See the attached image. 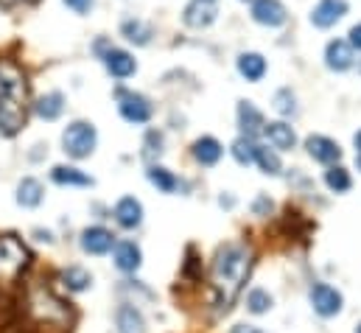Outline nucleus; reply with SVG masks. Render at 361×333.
<instances>
[{
	"mask_svg": "<svg viewBox=\"0 0 361 333\" xmlns=\"http://www.w3.org/2000/svg\"><path fill=\"white\" fill-rule=\"evenodd\" d=\"M271 104H274V109H277L283 118H294V115H297V95H294L288 87L277 90L274 98H271Z\"/></svg>",
	"mask_w": 361,
	"mask_h": 333,
	"instance_id": "7c9ffc66",
	"label": "nucleus"
},
{
	"mask_svg": "<svg viewBox=\"0 0 361 333\" xmlns=\"http://www.w3.org/2000/svg\"><path fill=\"white\" fill-rule=\"evenodd\" d=\"M71 11H76V14H90L92 6H95V0H62Z\"/></svg>",
	"mask_w": 361,
	"mask_h": 333,
	"instance_id": "72a5a7b5",
	"label": "nucleus"
},
{
	"mask_svg": "<svg viewBox=\"0 0 361 333\" xmlns=\"http://www.w3.org/2000/svg\"><path fill=\"white\" fill-rule=\"evenodd\" d=\"M325 185L334 190V193H345V190H350V174H348V168L342 166H331L325 171Z\"/></svg>",
	"mask_w": 361,
	"mask_h": 333,
	"instance_id": "c756f323",
	"label": "nucleus"
},
{
	"mask_svg": "<svg viewBox=\"0 0 361 333\" xmlns=\"http://www.w3.org/2000/svg\"><path fill=\"white\" fill-rule=\"evenodd\" d=\"M95 143H98V132L90 121H73L62 132V149L73 160H87L95 152Z\"/></svg>",
	"mask_w": 361,
	"mask_h": 333,
	"instance_id": "7ed1b4c3",
	"label": "nucleus"
},
{
	"mask_svg": "<svg viewBox=\"0 0 361 333\" xmlns=\"http://www.w3.org/2000/svg\"><path fill=\"white\" fill-rule=\"evenodd\" d=\"M235 68H238V73H241L247 82H252V84H258L264 76H267V59H264L261 54H255V51H244V54H238Z\"/></svg>",
	"mask_w": 361,
	"mask_h": 333,
	"instance_id": "f3484780",
	"label": "nucleus"
},
{
	"mask_svg": "<svg viewBox=\"0 0 361 333\" xmlns=\"http://www.w3.org/2000/svg\"><path fill=\"white\" fill-rule=\"evenodd\" d=\"M353 143H356V155H361V129L356 132V138H353Z\"/></svg>",
	"mask_w": 361,
	"mask_h": 333,
	"instance_id": "58836bf2",
	"label": "nucleus"
},
{
	"mask_svg": "<svg viewBox=\"0 0 361 333\" xmlns=\"http://www.w3.org/2000/svg\"><path fill=\"white\" fill-rule=\"evenodd\" d=\"M25 266H28V250L14 236H3L0 238V283L17 280V274Z\"/></svg>",
	"mask_w": 361,
	"mask_h": 333,
	"instance_id": "39448f33",
	"label": "nucleus"
},
{
	"mask_svg": "<svg viewBox=\"0 0 361 333\" xmlns=\"http://www.w3.org/2000/svg\"><path fill=\"white\" fill-rule=\"evenodd\" d=\"M115 222H118L123 230L140 227V222H143V205H140L135 196H123V199L115 205Z\"/></svg>",
	"mask_w": 361,
	"mask_h": 333,
	"instance_id": "dca6fc26",
	"label": "nucleus"
},
{
	"mask_svg": "<svg viewBox=\"0 0 361 333\" xmlns=\"http://www.w3.org/2000/svg\"><path fill=\"white\" fill-rule=\"evenodd\" d=\"M250 272H252V250L247 244H224L216 252V260H213V269H210L216 314H227L233 308V303L241 294Z\"/></svg>",
	"mask_w": 361,
	"mask_h": 333,
	"instance_id": "f257e3e1",
	"label": "nucleus"
},
{
	"mask_svg": "<svg viewBox=\"0 0 361 333\" xmlns=\"http://www.w3.org/2000/svg\"><path fill=\"white\" fill-rule=\"evenodd\" d=\"M115 95H118V112L123 121H129V123H149L152 121L154 107L146 95L132 92V90H118Z\"/></svg>",
	"mask_w": 361,
	"mask_h": 333,
	"instance_id": "423d86ee",
	"label": "nucleus"
},
{
	"mask_svg": "<svg viewBox=\"0 0 361 333\" xmlns=\"http://www.w3.org/2000/svg\"><path fill=\"white\" fill-rule=\"evenodd\" d=\"M305 149H308V155H311L317 163H322V166H336V163L342 160L339 143L331 140V138H325V135H311V138L305 140Z\"/></svg>",
	"mask_w": 361,
	"mask_h": 333,
	"instance_id": "ddd939ff",
	"label": "nucleus"
},
{
	"mask_svg": "<svg viewBox=\"0 0 361 333\" xmlns=\"http://www.w3.org/2000/svg\"><path fill=\"white\" fill-rule=\"evenodd\" d=\"M115 325H118V333H146V320H143V314H140L135 305H129V303H123V305L118 308Z\"/></svg>",
	"mask_w": 361,
	"mask_h": 333,
	"instance_id": "4be33fe9",
	"label": "nucleus"
},
{
	"mask_svg": "<svg viewBox=\"0 0 361 333\" xmlns=\"http://www.w3.org/2000/svg\"><path fill=\"white\" fill-rule=\"evenodd\" d=\"M348 42L353 45V51H359L361 54V23H356V25L348 31Z\"/></svg>",
	"mask_w": 361,
	"mask_h": 333,
	"instance_id": "f704fd0d",
	"label": "nucleus"
},
{
	"mask_svg": "<svg viewBox=\"0 0 361 333\" xmlns=\"http://www.w3.org/2000/svg\"><path fill=\"white\" fill-rule=\"evenodd\" d=\"M62 283H65L71 291H85V289H90L92 274L87 269H82V266H68V269L62 272Z\"/></svg>",
	"mask_w": 361,
	"mask_h": 333,
	"instance_id": "cd10ccee",
	"label": "nucleus"
},
{
	"mask_svg": "<svg viewBox=\"0 0 361 333\" xmlns=\"http://www.w3.org/2000/svg\"><path fill=\"white\" fill-rule=\"evenodd\" d=\"M143 263V255H140V247L135 241H121L115 244V266L121 272H137Z\"/></svg>",
	"mask_w": 361,
	"mask_h": 333,
	"instance_id": "b1692460",
	"label": "nucleus"
},
{
	"mask_svg": "<svg viewBox=\"0 0 361 333\" xmlns=\"http://www.w3.org/2000/svg\"><path fill=\"white\" fill-rule=\"evenodd\" d=\"M216 0H190L185 8H182V23L188 28H207L216 23Z\"/></svg>",
	"mask_w": 361,
	"mask_h": 333,
	"instance_id": "f8f14e48",
	"label": "nucleus"
},
{
	"mask_svg": "<svg viewBox=\"0 0 361 333\" xmlns=\"http://www.w3.org/2000/svg\"><path fill=\"white\" fill-rule=\"evenodd\" d=\"M356 333H361V322H359V328H356Z\"/></svg>",
	"mask_w": 361,
	"mask_h": 333,
	"instance_id": "a19ab883",
	"label": "nucleus"
},
{
	"mask_svg": "<svg viewBox=\"0 0 361 333\" xmlns=\"http://www.w3.org/2000/svg\"><path fill=\"white\" fill-rule=\"evenodd\" d=\"M121 34H123V40L132 42V45H149L152 37H154V25L146 23V20L129 17V20L121 23Z\"/></svg>",
	"mask_w": 361,
	"mask_h": 333,
	"instance_id": "6ab92c4d",
	"label": "nucleus"
},
{
	"mask_svg": "<svg viewBox=\"0 0 361 333\" xmlns=\"http://www.w3.org/2000/svg\"><path fill=\"white\" fill-rule=\"evenodd\" d=\"M250 14L264 28H283L286 20H288V11H286V6L280 0H252Z\"/></svg>",
	"mask_w": 361,
	"mask_h": 333,
	"instance_id": "0eeeda50",
	"label": "nucleus"
},
{
	"mask_svg": "<svg viewBox=\"0 0 361 333\" xmlns=\"http://www.w3.org/2000/svg\"><path fill=\"white\" fill-rule=\"evenodd\" d=\"M149 182H152L157 190H163V193H174V190L180 188V179H177L169 168H163V166L149 168Z\"/></svg>",
	"mask_w": 361,
	"mask_h": 333,
	"instance_id": "bb28decb",
	"label": "nucleus"
},
{
	"mask_svg": "<svg viewBox=\"0 0 361 333\" xmlns=\"http://www.w3.org/2000/svg\"><path fill=\"white\" fill-rule=\"evenodd\" d=\"M28 308L37 320H42L45 325H65L71 320L68 308L48 291V289H34L28 297Z\"/></svg>",
	"mask_w": 361,
	"mask_h": 333,
	"instance_id": "20e7f679",
	"label": "nucleus"
},
{
	"mask_svg": "<svg viewBox=\"0 0 361 333\" xmlns=\"http://www.w3.org/2000/svg\"><path fill=\"white\" fill-rule=\"evenodd\" d=\"M252 210H255L258 216H267V213L271 210V202L267 199V196H258V199H255V205H252Z\"/></svg>",
	"mask_w": 361,
	"mask_h": 333,
	"instance_id": "c9c22d12",
	"label": "nucleus"
},
{
	"mask_svg": "<svg viewBox=\"0 0 361 333\" xmlns=\"http://www.w3.org/2000/svg\"><path fill=\"white\" fill-rule=\"evenodd\" d=\"M20 3H25V0H0L3 8H14V6H20Z\"/></svg>",
	"mask_w": 361,
	"mask_h": 333,
	"instance_id": "4c0bfd02",
	"label": "nucleus"
},
{
	"mask_svg": "<svg viewBox=\"0 0 361 333\" xmlns=\"http://www.w3.org/2000/svg\"><path fill=\"white\" fill-rule=\"evenodd\" d=\"M221 155H224V146L216 140V138H210V135H204V138H199L196 143H193V160L199 163V166H216L219 160H221Z\"/></svg>",
	"mask_w": 361,
	"mask_h": 333,
	"instance_id": "aec40b11",
	"label": "nucleus"
},
{
	"mask_svg": "<svg viewBox=\"0 0 361 333\" xmlns=\"http://www.w3.org/2000/svg\"><path fill=\"white\" fill-rule=\"evenodd\" d=\"M247 308H250L252 314H267V311L271 308V294L269 291H264V289L250 291V297H247Z\"/></svg>",
	"mask_w": 361,
	"mask_h": 333,
	"instance_id": "2f4dec72",
	"label": "nucleus"
},
{
	"mask_svg": "<svg viewBox=\"0 0 361 333\" xmlns=\"http://www.w3.org/2000/svg\"><path fill=\"white\" fill-rule=\"evenodd\" d=\"M356 65V51L348 40H331L325 45V68L334 73H345Z\"/></svg>",
	"mask_w": 361,
	"mask_h": 333,
	"instance_id": "6e6552de",
	"label": "nucleus"
},
{
	"mask_svg": "<svg viewBox=\"0 0 361 333\" xmlns=\"http://www.w3.org/2000/svg\"><path fill=\"white\" fill-rule=\"evenodd\" d=\"M244 3H247V0H244ZM250 3H252V0H250Z\"/></svg>",
	"mask_w": 361,
	"mask_h": 333,
	"instance_id": "37998d69",
	"label": "nucleus"
},
{
	"mask_svg": "<svg viewBox=\"0 0 361 333\" xmlns=\"http://www.w3.org/2000/svg\"><path fill=\"white\" fill-rule=\"evenodd\" d=\"M255 149H258V143H255L252 138L241 135V138L230 146V155H233V160H235L238 166H252V163H255Z\"/></svg>",
	"mask_w": 361,
	"mask_h": 333,
	"instance_id": "a878e982",
	"label": "nucleus"
},
{
	"mask_svg": "<svg viewBox=\"0 0 361 333\" xmlns=\"http://www.w3.org/2000/svg\"><path fill=\"white\" fill-rule=\"evenodd\" d=\"M356 166H359V171H361V155H356Z\"/></svg>",
	"mask_w": 361,
	"mask_h": 333,
	"instance_id": "ea45409f",
	"label": "nucleus"
},
{
	"mask_svg": "<svg viewBox=\"0 0 361 333\" xmlns=\"http://www.w3.org/2000/svg\"><path fill=\"white\" fill-rule=\"evenodd\" d=\"M101 62H104L106 73L115 76V79H129V76H135V71H137L135 56H132L129 51H123V48H112V45L101 54Z\"/></svg>",
	"mask_w": 361,
	"mask_h": 333,
	"instance_id": "1a4fd4ad",
	"label": "nucleus"
},
{
	"mask_svg": "<svg viewBox=\"0 0 361 333\" xmlns=\"http://www.w3.org/2000/svg\"><path fill=\"white\" fill-rule=\"evenodd\" d=\"M160 152H163V135L160 132H149L146 135V152L143 155L146 157H154V155L160 157Z\"/></svg>",
	"mask_w": 361,
	"mask_h": 333,
	"instance_id": "473e14b6",
	"label": "nucleus"
},
{
	"mask_svg": "<svg viewBox=\"0 0 361 333\" xmlns=\"http://www.w3.org/2000/svg\"><path fill=\"white\" fill-rule=\"evenodd\" d=\"M238 126H241V135L255 140V135H264L267 118L252 101H238Z\"/></svg>",
	"mask_w": 361,
	"mask_h": 333,
	"instance_id": "4468645a",
	"label": "nucleus"
},
{
	"mask_svg": "<svg viewBox=\"0 0 361 333\" xmlns=\"http://www.w3.org/2000/svg\"><path fill=\"white\" fill-rule=\"evenodd\" d=\"M34 112H37L42 121H56V118L65 112V95H62L59 90L39 95L37 104H34Z\"/></svg>",
	"mask_w": 361,
	"mask_h": 333,
	"instance_id": "5701e85b",
	"label": "nucleus"
},
{
	"mask_svg": "<svg viewBox=\"0 0 361 333\" xmlns=\"http://www.w3.org/2000/svg\"><path fill=\"white\" fill-rule=\"evenodd\" d=\"M25 101H28V79L23 68L0 56V132L3 135H17L25 126Z\"/></svg>",
	"mask_w": 361,
	"mask_h": 333,
	"instance_id": "f03ea898",
	"label": "nucleus"
},
{
	"mask_svg": "<svg viewBox=\"0 0 361 333\" xmlns=\"http://www.w3.org/2000/svg\"><path fill=\"white\" fill-rule=\"evenodd\" d=\"M115 247V236L106 227H87L82 233V250L90 255H106Z\"/></svg>",
	"mask_w": 361,
	"mask_h": 333,
	"instance_id": "a211bd4d",
	"label": "nucleus"
},
{
	"mask_svg": "<svg viewBox=\"0 0 361 333\" xmlns=\"http://www.w3.org/2000/svg\"><path fill=\"white\" fill-rule=\"evenodd\" d=\"M348 0H317L311 8V25L314 28H334L348 14Z\"/></svg>",
	"mask_w": 361,
	"mask_h": 333,
	"instance_id": "9b49d317",
	"label": "nucleus"
},
{
	"mask_svg": "<svg viewBox=\"0 0 361 333\" xmlns=\"http://www.w3.org/2000/svg\"><path fill=\"white\" fill-rule=\"evenodd\" d=\"M359 73H361V59H359Z\"/></svg>",
	"mask_w": 361,
	"mask_h": 333,
	"instance_id": "79ce46f5",
	"label": "nucleus"
},
{
	"mask_svg": "<svg viewBox=\"0 0 361 333\" xmlns=\"http://www.w3.org/2000/svg\"><path fill=\"white\" fill-rule=\"evenodd\" d=\"M42 199H45V188L39 179H34V176L20 179V185H17V205L20 207H39Z\"/></svg>",
	"mask_w": 361,
	"mask_h": 333,
	"instance_id": "412c9836",
	"label": "nucleus"
},
{
	"mask_svg": "<svg viewBox=\"0 0 361 333\" xmlns=\"http://www.w3.org/2000/svg\"><path fill=\"white\" fill-rule=\"evenodd\" d=\"M233 333H261V331H258L255 325H235V328H233Z\"/></svg>",
	"mask_w": 361,
	"mask_h": 333,
	"instance_id": "e433bc0d",
	"label": "nucleus"
},
{
	"mask_svg": "<svg viewBox=\"0 0 361 333\" xmlns=\"http://www.w3.org/2000/svg\"><path fill=\"white\" fill-rule=\"evenodd\" d=\"M311 305H314V311H317L319 317H336V314L342 311L345 300H342V294H339L334 286L317 283V286L311 289Z\"/></svg>",
	"mask_w": 361,
	"mask_h": 333,
	"instance_id": "9d476101",
	"label": "nucleus"
},
{
	"mask_svg": "<svg viewBox=\"0 0 361 333\" xmlns=\"http://www.w3.org/2000/svg\"><path fill=\"white\" fill-rule=\"evenodd\" d=\"M264 135H267L271 149H277V152H291L297 146V132L286 121H271V123H267L264 126Z\"/></svg>",
	"mask_w": 361,
	"mask_h": 333,
	"instance_id": "2eb2a0df",
	"label": "nucleus"
},
{
	"mask_svg": "<svg viewBox=\"0 0 361 333\" xmlns=\"http://www.w3.org/2000/svg\"><path fill=\"white\" fill-rule=\"evenodd\" d=\"M255 163H258V168H261L264 174H271V176H277V174L283 171V163H280V155H277V149L258 146V149H255Z\"/></svg>",
	"mask_w": 361,
	"mask_h": 333,
	"instance_id": "c85d7f7f",
	"label": "nucleus"
},
{
	"mask_svg": "<svg viewBox=\"0 0 361 333\" xmlns=\"http://www.w3.org/2000/svg\"><path fill=\"white\" fill-rule=\"evenodd\" d=\"M51 179L56 185H76V188H90L92 185V176H87L85 171L73 166H56L51 171Z\"/></svg>",
	"mask_w": 361,
	"mask_h": 333,
	"instance_id": "393cba45",
	"label": "nucleus"
}]
</instances>
